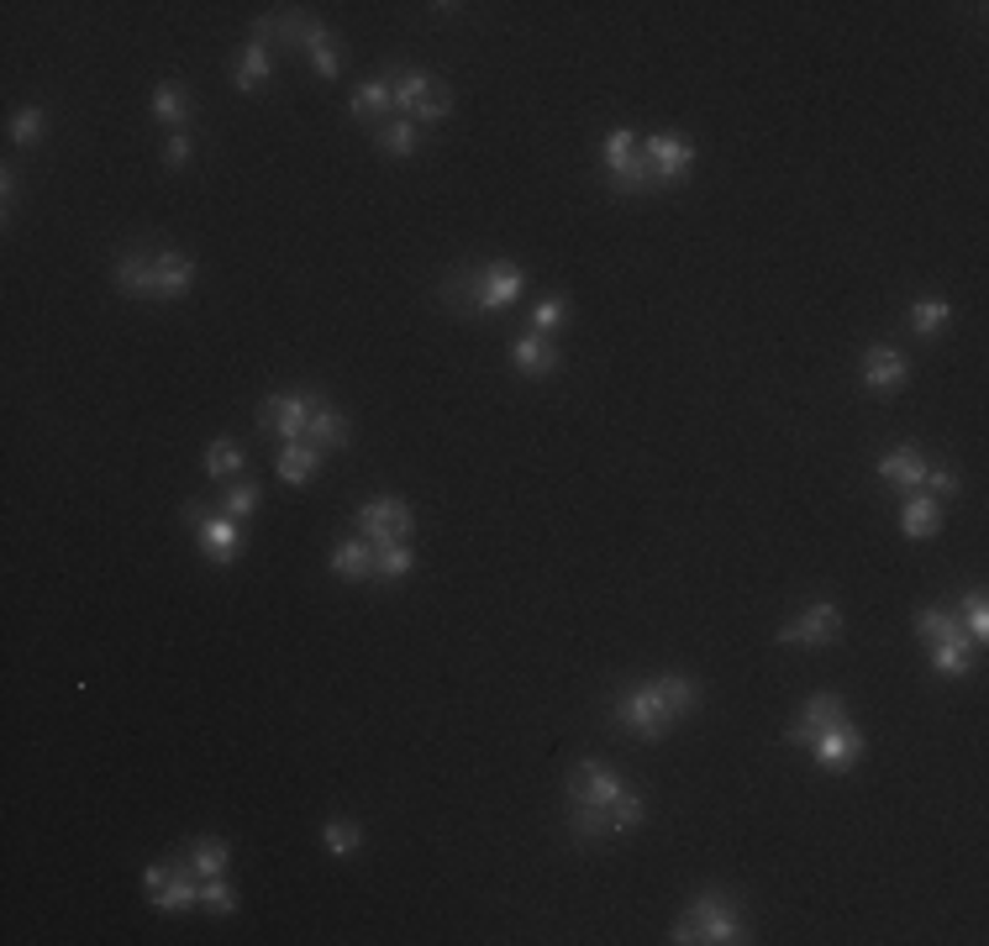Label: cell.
<instances>
[{
  "label": "cell",
  "instance_id": "4",
  "mask_svg": "<svg viewBox=\"0 0 989 946\" xmlns=\"http://www.w3.org/2000/svg\"><path fill=\"white\" fill-rule=\"evenodd\" d=\"M563 794H569V804H574V810H611V815H616V804L627 800V783L616 779L605 762L584 757V762H574V768H569V779H563Z\"/></svg>",
  "mask_w": 989,
  "mask_h": 946
},
{
  "label": "cell",
  "instance_id": "10",
  "mask_svg": "<svg viewBox=\"0 0 989 946\" xmlns=\"http://www.w3.org/2000/svg\"><path fill=\"white\" fill-rule=\"evenodd\" d=\"M642 158H648L658 185H679V179L695 168V147L679 138V132H652V138L642 142Z\"/></svg>",
  "mask_w": 989,
  "mask_h": 946
},
{
  "label": "cell",
  "instance_id": "7",
  "mask_svg": "<svg viewBox=\"0 0 989 946\" xmlns=\"http://www.w3.org/2000/svg\"><path fill=\"white\" fill-rule=\"evenodd\" d=\"M410 531H416V516H410L406 499L380 495V499H369V505H359V537L363 542L395 547V542H406Z\"/></svg>",
  "mask_w": 989,
  "mask_h": 946
},
{
  "label": "cell",
  "instance_id": "38",
  "mask_svg": "<svg viewBox=\"0 0 989 946\" xmlns=\"http://www.w3.org/2000/svg\"><path fill=\"white\" fill-rule=\"evenodd\" d=\"M964 610H968V641H974V647H979V641L989 637V610H985V590H968L964 594Z\"/></svg>",
  "mask_w": 989,
  "mask_h": 946
},
{
  "label": "cell",
  "instance_id": "28",
  "mask_svg": "<svg viewBox=\"0 0 989 946\" xmlns=\"http://www.w3.org/2000/svg\"><path fill=\"white\" fill-rule=\"evenodd\" d=\"M916 637L921 641H968V631H964V620L958 615H947V610H921L916 615Z\"/></svg>",
  "mask_w": 989,
  "mask_h": 946
},
{
  "label": "cell",
  "instance_id": "26",
  "mask_svg": "<svg viewBox=\"0 0 989 946\" xmlns=\"http://www.w3.org/2000/svg\"><path fill=\"white\" fill-rule=\"evenodd\" d=\"M905 321H911V331H916V337H937V331L953 321V306H947L942 295H921Z\"/></svg>",
  "mask_w": 989,
  "mask_h": 946
},
{
  "label": "cell",
  "instance_id": "15",
  "mask_svg": "<svg viewBox=\"0 0 989 946\" xmlns=\"http://www.w3.org/2000/svg\"><path fill=\"white\" fill-rule=\"evenodd\" d=\"M510 363H516V374L548 378L558 369V348L542 337V331H527V337H516V342H510Z\"/></svg>",
  "mask_w": 989,
  "mask_h": 946
},
{
  "label": "cell",
  "instance_id": "1",
  "mask_svg": "<svg viewBox=\"0 0 989 946\" xmlns=\"http://www.w3.org/2000/svg\"><path fill=\"white\" fill-rule=\"evenodd\" d=\"M700 705V684L684 679V673H663V679H648V684H631L627 694H616V726H627L637 741H658L669 736L679 715H690Z\"/></svg>",
  "mask_w": 989,
  "mask_h": 946
},
{
  "label": "cell",
  "instance_id": "5",
  "mask_svg": "<svg viewBox=\"0 0 989 946\" xmlns=\"http://www.w3.org/2000/svg\"><path fill=\"white\" fill-rule=\"evenodd\" d=\"M143 889H147V899H153V910H164V915L200 910V883H195L190 857H185V862H153L143 873Z\"/></svg>",
  "mask_w": 989,
  "mask_h": 946
},
{
  "label": "cell",
  "instance_id": "3",
  "mask_svg": "<svg viewBox=\"0 0 989 946\" xmlns=\"http://www.w3.org/2000/svg\"><path fill=\"white\" fill-rule=\"evenodd\" d=\"M674 946H737V942H748V925H743V910L732 904V899L722 894H700L684 915L674 921V936H669Z\"/></svg>",
  "mask_w": 989,
  "mask_h": 946
},
{
  "label": "cell",
  "instance_id": "41",
  "mask_svg": "<svg viewBox=\"0 0 989 946\" xmlns=\"http://www.w3.org/2000/svg\"><path fill=\"white\" fill-rule=\"evenodd\" d=\"M932 495H958V469L953 463H926V479H921Z\"/></svg>",
  "mask_w": 989,
  "mask_h": 946
},
{
  "label": "cell",
  "instance_id": "17",
  "mask_svg": "<svg viewBox=\"0 0 989 946\" xmlns=\"http://www.w3.org/2000/svg\"><path fill=\"white\" fill-rule=\"evenodd\" d=\"M879 479L894 484L900 495H911V490H921V479H926V458H921L916 448H894L879 458Z\"/></svg>",
  "mask_w": 989,
  "mask_h": 946
},
{
  "label": "cell",
  "instance_id": "43",
  "mask_svg": "<svg viewBox=\"0 0 989 946\" xmlns=\"http://www.w3.org/2000/svg\"><path fill=\"white\" fill-rule=\"evenodd\" d=\"M11 200H17V174H11V168H6V174H0V206H6V211H11Z\"/></svg>",
  "mask_w": 989,
  "mask_h": 946
},
{
  "label": "cell",
  "instance_id": "30",
  "mask_svg": "<svg viewBox=\"0 0 989 946\" xmlns=\"http://www.w3.org/2000/svg\"><path fill=\"white\" fill-rule=\"evenodd\" d=\"M321 847L332 851V857H353V851L363 847V826H353V821H327V826H321Z\"/></svg>",
  "mask_w": 989,
  "mask_h": 946
},
{
  "label": "cell",
  "instance_id": "2",
  "mask_svg": "<svg viewBox=\"0 0 989 946\" xmlns=\"http://www.w3.org/2000/svg\"><path fill=\"white\" fill-rule=\"evenodd\" d=\"M521 295V268L516 263H480V268H463L442 284V300L459 316H501Z\"/></svg>",
  "mask_w": 989,
  "mask_h": 946
},
{
  "label": "cell",
  "instance_id": "25",
  "mask_svg": "<svg viewBox=\"0 0 989 946\" xmlns=\"http://www.w3.org/2000/svg\"><path fill=\"white\" fill-rule=\"evenodd\" d=\"M227 862H232V847H227L221 836H195V842H190V868L200 878L227 873Z\"/></svg>",
  "mask_w": 989,
  "mask_h": 946
},
{
  "label": "cell",
  "instance_id": "9",
  "mask_svg": "<svg viewBox=\"0 0 989 946\" xmlns=\"http://www.w3.org/2000/svg\"><path fill=\"white\" fill-rule=\"evenodd\" d=\"M837 637H843V610L816 600V605H805L800 620H790V626L779 631V647H832Z\"/></svg>",
  "mask_w": 989,
  "mask_h": 946
},
{
  "label": "cell",
  "instance_id": "24",
  "mask_svg": "<svg viewBox=\"0 0 989 946\" xmlns=\"http://www.w3.org/2000/svg\"><path fill=\"white\" fill-rule=\"evenodd\" d=\"M306 58H311V69L321 74V79H338V69H342V58H338V37L327 32V26H316L311 22V32H306Z\"/></svg>",
  "mask_w": 989,
  "mask_h": 946
},
{
  "label": "cell",
  "instance_id": "32",
  "mask_svg": "<svg viewBox=\"0 0 989 946\" xmlns=\"http://www.w3.org/2000/svg\"><path fill=\"white\" fill-rule=\"evenodd\" d=\"M410 568H416V552H410L406 542L374 547V579H406Z\"/></svg>",
  "mask_w": 989,
  "mask_h": 946
},
{
  "label": "cell",
  "instance_id": "42",
  "mask_svg": "<svg viewBox=\"0 0 989 946\" xmlns=\"http://www.w3.org/2000/svg\"><path fill=\"white\" fill-rule=\"evenodd\" d=\"M185 158H190V132H174L169 147H164V164H169V168H185Z\"/></svg>",
  "mask_w": 989,
  "mask_h": 946
},
{
  "label": "cell",
  "instance_id": "18",
  "mask_svg": "<svg viewBox=\"0 0 989 946\" xmlns=\"http://www.w3.org/2000/svg\"><path fill=\"white\" fill-rule=\"evenodd\" d=\"M900 531H905V537H937V531H942V505H937V495H921V490H911V495H905V505H900Z\"/></svg>",
  "mask_w": 989,
  "mask_h": 946
},
{
  "label": "cell",
  "instance_id": "8",
  "mask_svg": "<svg viewBox=\"0 0 989 946\" xmlns=\"http://www.w3.org/2000/svg\"><path fill=\"white\" fill-rule=\"evenodd\" d=\"M316 410V395L311 389H295V395H268L259 405V431L279 437V442H300L306 437V421Z\"/></svg>",
  "mask_w": 989,
  "mask_h": 946
},
{
  "label": "cell",
  "instance_id": "14",
  "mask_svg": "<svg viewBox=\"0 0 989 946\" xmlns=\"http://www.w3.org/2000/svg\"><path fill=\"white\" fill-rule=\"evenodd\" d=\"M858 374H864V384H869L873 395H894V389L911 378V363L894 353V348H884V342H879V348H869V353H864V369H858Z\"/></svg>",
  "mask_w": 989,
  "mask_h": 946
},
{
  "label": "cell",
  "instance_id": "37",
  "mask_svg": "<svg viewBox=\"0 0 989 946\" xmlns=\"http://www.w3.org/2000/svg\"><path fill=\"white\" fill-rule=\"evenodd\" d=\"M217 510H221V516H232V520H248L253 510H259V484H248V479H242V484H232V490L221 495Z\"/></svg>",
  "mask_w": 989,
  "mask_h": 946
},
{
  "label": "cell",
  "instance_id": "13",
  "mask_svg": "<svg viewBox=\"0 0 989 946\" xmlns=\"http://www.w3.org/2000/svg\"><path fill=\"white\" fill-rule=\"evenodd\" d=\"M195 284V263L174 248H153V300H179L190 295Z\"/></svg>",
  "mask_w": 989,
  "mask_h": 946
},
{
  "label": "cell",
  "instance_id": "35",
  "mask_svg": "<svg viewBox=\"0 0 989 946\" xmlns=\"http://www.w3.org/2000/svg\"><path fill=\"white\" fill-rule=\"evenodd\" d=\"M631 158H637V132H631V127L605 132V168H611V174H622Z\"/></svg>",
  "mask_w": 989,
  "mask_h": 946
},
{
  "label": "cell",
  "instance_id": "12",
  "mask_svg": "<svg viewBox=\"0 0 989 946\" xmlns=\"http://www.w3.org/2000/svg\"><path fill=\"white\" fill-rule=\"evenodd\" d=\"M847 721V705L843 694H811L805 710H800L795 726H784V741H800V747H811L821 732H832V726H843Z\"/></svg>",
  "mask_w": 989,
  "mask_h": 946
},
{
  "label": "cell",
  "instance_id": "33",
  "mask_svg": "<svg viewBox=\"0 0 989 946\" xmlns=\"http://www.w3.org/2000/svg\"><path fill=\"white\" fill-rule=\"evenodd\" d=\"M380 147H385L389 158H410V153L421 147V132H416V121H389L385 132H380Z\"/></svg>",
  "mask_w": 989,
  "mask_h": 946
},
{
  "label": "cell",
  "instance_id": "27",
  "mask_svg": "<svg viewBox=\"0 0 989 946\" xmlns=\"http://www.w3.org/2000/svg\"><path fill=\"white\" fill-rule=\"evenodd\" d=\"M432 74H421V69H406V74H389V95H395V106L400 111H416L427 95H432Z\"/></svg>",
  "mask_w": 989,
  "mask_h": 946
},
{
  "label": "cell",
  "instance_id": "23",
  "mask_svg": "<svg viewBox=\"0 0 989 946\" xmlns=\"http://www.w3.org/2000/svg\"><path fill=\"white\" fill-rule=\"evenodd\" d=\"M264 79H268V43H259V37H253V43L238 53V64H232V85L248 95V90H259Z\"/></svg>",
  "mask_w": 989,
  "mask_h": 946
},
{
  "label": "cell",
  "instance_id": "21",
  "mask_svg": "<svg viewBox=\"0 0 989 946\" xmlns=\"http://www.w3.org/2000/svg\"><path fill=\"white\" fill-rule=\"evenodd\" d=\"M274 469L285 484H306L316 469H321V448L311 442H279V458H274Z\"/></svg>",
  "mask_w": 989,
  "mask_h": 946
},
{
  "label": "cell",
  "instance_id": "39",
  "mask_svg": "<svg viewBox=\"0 0 989 946\" xmlns=\"http://www.w3.org/2000/svg\"><path fill=\"white\" fill-rule=\"evenodd\" d=\"M448 111H453V90H448V85L437 79V85H432V95H427V100H421V106H416L410 117H416V121H442V117H448Z\"/></svg>",
  "mask_w": 989,
  "mask_h": 946
},
{
  "label": "cell",
  "instance_id": "16",
  "mask_svg": "<svg viewBox=\"0 0 989 946\" xmlns=\"http://www.w3.org/2000/svg\"><path fill=\"white\" fill-rule=\"evenodd\" d=\"M327 568L348 579V584H363V579H374V542H363V537H348L327 552Z\"/></svg>",
  "mask_w": 989,
  "mask_h": 946
},
{
  "label": "cell",
  "instance_id": "31",
  "mask_svg": "<svg viewBox=\"0 0 989 946\" xmlns=\"http://www.w3.org/2000/svg\"><path fill=\"white\" fill-rule=\"evenodd\" d=\"M242 463H248V452H242L238 442H227V437L206 448V473H211V479H232V473H242Z\"/></svg>",
  "mask_w": 989,
  "mask_h": 946
},
{
  "label": "cell",
  "instance_id": "19",
  "mask_svg": "<svg viewBox=\"0 0 989 946\" xmlns=\"http://www.w3.org/2000/svg\"><path fill=\"white\" fill-rule=\"evenodd\" d=\"M348 437H353V431H348V416L332 410V405H316L311 421H306V442L321 452H338V448H348Z\"/></svg>",
  "mask_w": 989,
  "mask_h": 946
},
{
  "label": "cell",
  "instance_id": "34",
  "mask_svg": "<svg viewBox=\"0 0 989 946\" xmlns=\"http://www.w3.org/2000/svg\"><path fill=\"white\" fill-rule=\"evenodd\" d=\"M200 910H211V915H232L238 910V889L227 883V878H200Z\"/></svg>",
  "mask_w": 989,
  "mask_h": 946
},
{
  "label": "cell",
  "instance_id": "6",
  "mask_svg": "<svg viewBox=\"0 0 989 946\" xmlns=\"http://www.w3.org/2000/svg\"><path fill=\"white\" fill-rule=\"evenodd\" d=\"M185 526H190L195 537L206 542V558H211V563H232V558H238L242 520L221 516L217 505H200V499H190V505H185Z\"/></svg>",
  "mask_w": 989,
  "mask_h": 946
},
{
  "label": "cell",
  "instance_id": "29",
  "mask_svg": "<svg viewBox=\"0 0 989 946\" xmlns=\"http://www.w3.org/2000/svg\"><path fill=\"white\" fill-rule=\"evenodd\" d=\"M968 647H974V641H937V647H932V668H937L942 679H964L968 668H974V662H968Z\"/></svg>",
  "mask_w": 989,
  "mask_h": 946
},
{
  "label": "cell",
  "instance_id": "20",
  "mask_svg": "<svg viewBox=\"0 0 989 946\" xmlns=\"http://www.w3.org/2000/svg\"><path fill=\"white\" fill-rule=\"evenodd\" d=\"M153 117H158V121H169L174 132H190V117H195L190 90H185L179 79H164V85L153 90Z\"/></svg>",
  "mask_w": 989,
  "mask_h": 946
},
{
  "label": "cell",
  "instance_id": "22",
  "mask_svg": "<svg viewBox=\"0 0 989 946\" xmlns=\"http://www.w3.org/2000/svg\"><path fill=\"white\" fill-rule=\"evenodd\" d=\"M389 106H395V95H389V74H385V79H363L359 90H353V100H348L353 121H380Z\"/></svg>",
  "mask_w": 989,
  "mask_h": 946
},
{
  "label": "cell",
  "instance_id": "11",
  "mask_svg": "<svg viewBox=\"0 0 989 946\" xmlns=\"http://www.w3.org/2000/svg\"><path fill=\"white\" fill-rule=\"evenodd\" d=\"M811 752H816V768H826V773H847L858 757L869 752V741H864V732H858L853 721H843V726L821 732L816 741H811Z\"/></svg>",
  "mask_w": 989,
  "mask_h": 946
},
{
  "label": "cell",
  "instance_id": "36",
  "mask_svg": "<svg viewBox=\"0 0 989 946\" xmlns=\"http://www.w3.org/2000/svg\"><path fill=\"white\" fill-rule=\"evenodd\" d=\"M43 127H48V117H43L37 106H22V111L11 117V142H17V147H37V142H43Z\"/></svg>",
  "mask_w": 989,
  "mask_h": 946
},
{
  "label": "cell",
  "instance_id": "40",
  "mask_svg": "<svg viewBox=\"0 0 989 946\" xmlns=\"http://www.w3.org/2000/svg\"><path fill=\"white\" fill-rule=\"evenodd\" d=\"M563 306H569L563 295H542V300L531 306V331H548V327H558V321H563Z\"/></svg>",
  "mask_w": 989,
  "mask_h": 946
}]
</instances>
